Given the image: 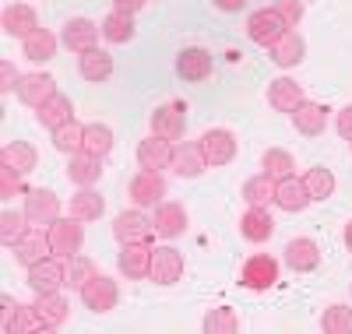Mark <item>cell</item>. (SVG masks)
<instances>
[{
    "instance_id": "cell-1",
    "label": "cell",
    "mask_w": 352,
    "mask_h": 334,
    "mask_svg": "<svg viewBox=\"0 0 352 334\" xmlns=\"http://www.w3.org/2000/svg\"><path fill=\"white\" fill-rule=\"evenodd\" d=\"M50 232V247H53V257H60V260H71L81 254L85 247V225L71 215H60L53 225H46Z\"/></svg>"
},
{
    "instance_id": "cell-2",
    "label": "cell",
    "mask_w": 352,
    "mask_h": 334,
    "mask_svg": "<svg viewBox=\"0 0 352 334\" xmlns=\"http://www.w3.org/2000/svg\"><path fill=\"white\" fill-rule=\"evenodd\" d=\"M152 236H155V219H148L141 208L120 211L113 219V239L120 247H127V243H152Z\"/></svg>"
},
{
    "instance_id": "cell-3",
    "label": "cell",
    "mask_w": 352,
    "mask_h": 334,
    "mask_svg": "<svg viewBox=\"0 0 352 334\" xmlns=\"http://www.w3.org/2000/svg\"><path fill=\"white\" fill-rule=\"evenodd\" d=\"M285 32H289V25L282 21V14H278L275 8H261V11H254V14L247 18V36H250V43H257V46H264V49H272Z\"/></svg>"
},
{
    "instance_id": "cell-4",
    "label": "cell",
    "mask_w": 352,
    "mask_h": 334,
    "mask_svg": "<svg viewBox=\"0 0 352 334\" xmlns=\"http://www.w3.org/2000/svg\"><path fill=\"white\" fill-rule=\"evenodd\" d=\"M25 282H28V289H32V292H60V289L67 285V260H60V257L50 254V257H43L39 264L28 267Z\"/></svg>"
},
{
    "instance_id": "cell-5",
    "label": "cell",
    "mask_w": 352,
    "mask_h": 334,
    "mask_svg": "<svg viewBox=\"0 0 352 334\" xmlns=\"http://www.w3.org/2000/svg\"><path fill=\"white\" fill-rule=\"evenodd\" d=\"M278 271H282V267H278L275 257L254 254V257L243 264V271H240V285L250 289V292H268V289L278 285Z\"/></svg>"
},
{
    "instance_id": "cell-6",
    "label": "cell",
    "mask_w": 352,
    "mask_h": 334,
    "mask_svg": "<svg viewBox=\"0 0 352 334\" xmlns=\"http://www.w3.org/2000/svg\"><path fill=\"white\" fill-rule=\"evenodd\" d=\"M78 296H81V302H85V310H92V313H113L116 302H120V289H116V282L106 278V275L88 278V282L78 289Z\"/></svg>"
},
{
    "instance_id": "cell-7",
    "label": "cell",
    "mask_w": 352,
    "mask_h": 334,
    "mask_svg": "<svg viewBox=\"0 0 352 334\" xmlns=\"http://www.w3.org/2000/svg\"><path fill=\"white\" fill-rule=\"evenodd\" d=\"M25 215H28V222H32V225H53L56 219H60L64 215V211H60V197H56L53 190H46V187H36V190H28L25 194Z\"/></svg>"
},
{
    "instance_id": "cell-8",
    "label": "cell",
    "mask_w": 352,
    "mask_h": 334,
    "mask_svg": "<svg viewBox=\"0 0 352 334\" xmlns=\"http://www.w3.org/2000/svg\"><path fill=\"white\" fill-rule=\"evenodd\" d=\"M169 169L180 176V179H197L204 169H208V159H204L201 141H176V144H173V162H169Z\"/></svg>"
},
{
    "instance_id": "cell-9",
    "label": "cell",
    "mask_w": 352,
    "mask_h": 334,
    "mask_svg": "<svg viewBox=\"0 0 352 334\" xmlns=\"http://www.w3.org/2000/svg\"><path fill=\"white\" fill-rule=\"evenodd\" d=\"M152 254H155L152 243H127V247H120L116 267H120L124 278L141 282V278H148V271H152Z\"/></svg>"
},
{
    "instance_id": "cell-10",
    "label": "cell",
    "mask_w": 352,
    "mask_h": 334,
    "mask_svg": "<svg viewBox=\"0 0 352 334\" xmlns=\"http://www.w3.org/2000/svg\"><path fill=\"white\" fill-rule=\"evenodd\" d=\"M14 260L28 271V267H32V264H39L43 257H50L53 254V247H50V232L43 229V225H28V232L14 243Z\"/></svg>"
},
{
    "instance_id": "cell-11",
    "label": "cell",
    "mask_w": 352,
    "mask_h": 334,
    "mask_svg": "<svg viewBox=\"0 0 352 334\" xmlns=\"http://www.w3.org/2000/svg\"><path fill=\"white\" fill-rule=\"evenodd\" d=\"M187 131V106L184 102H166L152 113V134L155 137H166V141H180Z\"/></svg>"
},
{
    "instance_id": "cell-12",
    "label": "cell",
    "mask_w": 352,
    "mask_h": 334,
    "mask_svg": "<svg viewBox=\"0 0 352 334\" xmlns=\"http://www.w3.org/2000/svg\"><path fill=\"white\" fill-rule=\"evenodd\" d=\"M201 148H204V159H208V166H229L232 159H236V134L226 131V127H212L201 134Z\"/></svg>"
},
{
    "instance_id": "cell-13",
    "label": "cell",
    "mask_w": 352,
    "mask_h": 334,
    "mask_svg": "<svg viewBox=\"0 0 352 334\" xmlns=\"http://www.w3.org/2000/svg\"><path fill=\"white\" fill-rule=\"evenodd\" d=\"M99 32H102V25H96L92 18H71L64 25V32H60V43L71 49V53H88V49H96L99 46Z\"/></svg>"
},
{
    "instance_id": "cell-14",
    "label": "cell",
    "mask_w": 352,
    "mask_h": 334,
    "mask_svg": "<svg viewBox=\"0 0 352 334\" xmlns=\"http://www.w3.org/2000/svg\"><path fill=\"white\" fill-rule=\"evenodd\" d=\"M212 71H215V56L204 46H187L176 56V74L184 81H204V78H212Z\"/></svg>"
},
{
    "instance_id": "cell-15",
    "label": "cell",
    "mask_w": 352,
    "mask_h": 334,
    "mask_svg": "<svg viewBox=\"0 0 352 334\" xmlns=\"http://www.w3.org/2000/svg\"><path fill=\"white\" fill-rule=\"evenodd\" d=\"M131 201L138 204V208H155V204H162V197H166V179H162V172H152V169H141V172H134V179H131Z\"/></svg>"
},
{
    "instance_id": "cell-16",
    "label": "cell",
    "mask_w": 352,
    "mask_h": 334,
    "mask_svg": "<svg viewBox=\"0 0 352 334\" xmlns=\"http://www.w3.org/2000/svg\"><path fill=\"white\" fill-rule=\"evenodd\" d=\"M148 278L155 285H176V282L184 278V254L176 250V247H155Z\"/></svg>"
},
{
    "instance_id": "cell-17",
    "label": "cell",
    "mask_w": 352,
    "mask_h": 334,
    "mask_svg": "<svg viewBox=\"0 0 352 334\" xmlns=\"http://www.w3.org/2000/svg\"><path fill=\"white\" fill-rule=\"evenodd\" d=\"M285 264L296 271V275H307V271H317L320 264V247L310 236H296L285 243Z\"/></svg>"
},
{
    "instance_id": "cell-18",
    "label": "cell",
    "mask_w": 352,
    "mask_h": 334,
    "mask_svg": "<svg viewBox=\"0 0 352 334\" xmlns=\"http://www.w3.org/2000/svg\"><path fill=\"white\" fill-rule=\"evenodd\" d=\"M275 204H278L282 211H289V215H300V211H307L310 194H307L303 176L296 179V172H292V176L278 179V183H275Z\"/></svg>"
},
{
    "instance_id": "cell-19",
    "label": "cell",
    "mask_w": 352,
    "mask_h": 334,
    "mask_svg": "<svg viewBox=\"0 0 352 334\" xmlns=\"http://www.w3.org/2000/svg\"><path fill=\"white\" fill-rule=\"evenodd\" d=\"M169 162H173V141L152 134V137H144V141L138 144V166H141V169L162 172V169H169Z\"/></svg>"
},
{
    "instance_id": "cell-20",
    "label": "cell",
    "mask_w": 352,
    "mask_h": 334,
    "mask_svg": "<svg viewBox=\"0 0 352 334\" xmlns=\"http://www.w3.org/2000/svg\"><path fill=\"white\" fill-rule=\"evenodd\" d=\"M0 25H4V32L14 36V39H28L39 28V18L28 4H8L4 14H0Z\"/></svg>"
},
{
    "instance_id": "cell-21",
    "label": "cell",
    "mask_w": 352,
    "mask_h": 334,
    "mask_svg": "<svg viewBox=\"0 0 352 334\" xmlns=\"http://www.w3.org/2000/svg\"><path fill=\"white\" fill-rule=\"evenodd\" d=\"M36 313L43 317L46 331H56V327H64L67 317H71V307H67V299L60 292H36Z\"/></svg>"
},
{
    "instance_id": "cell-22",
    "label": "cell",
    "mask_w": 352,
    "mask_h": 334,
    "mask_svg": "<svg viewBox=\"0 0 352 334\" xmlns=\"http://www.w3.org/2000/svg\"><path fill=\"white\" fill-rule=\"evenodd\" d=\"M303 102V85H296L292 78H275L268 81V106L278 113H296V106Z\"/></svg>"
},
{
    "instance_id": "cell-23",
    "label": "cell",
    "mask_w": 352,
    "mask_h": 334,
    "mask_svg": "<svg viewBox=\"0 0 352 334\" xmlns=\"http://www.w3.org/2000/svg\"><path fill=\"white\" fill-rule=\"evenodd\" d=\"M240 236L247 243H268L275 236V219L268 215V208H247L240 219Z\"/></svg>"
},
{
    "instance_id": "cell-24",
    "label": "cell",
    "mask_w": 352,
    "mask_h": 334,
    "mask_svg": "<svg viewBox=\"0 0 352 334\" xmlns=\"http://www.w3.org/2000/svg\"><path fill=\"white\" fill-rule=\"evenodd\" d=\"M303 56H307V39L296 32V28H289V32L272 46V60L282 67V71H289V67H300L303 64Z\"/></svg>"
},
{
    "instance_id": "cell-25",
    "label": "cell",
    "mask_w": 352,
    "mask_h": 334,
    "mask_svg": "<svg viewBox=\"0 0 352 334\" xmlns=\"http://www.w3.org/2000/svg\"><path fill=\"white\" fill-rule=\"evenodd\" d=\"M292 124H296V131H300L303 137H317V134H324V127H328V106L303 99V102L296 106V113H292Z\"/></svg>"
},
{
    "instance_id": "cell-26",
    "label": "cell",
    "mask_w": 352,
    "mask_h": 334,
    "mask_svg": "<svg viewBox=\"0 0 352 334\" xmlns=\"http://www.w3.org/2000/svg\"><path fill=\"white\" fill-rule=\"evenodd\" d=\"M56 92V81L50 78V74H21V81H18V99L25 102V106H32V109H39L50 96Z\"/></svg>"
},
{
    "instance_id": "cell-27",
    "label": "cell",
    "mask_w": 352,
    "mask_h": 334,
    "mask_svg": "<svg viewBox=\"0 0 352 334\" xmlns=\"http://www.w3.org/2000/svg\"><path fill=\"white\" fill-rule=\"evenodd\" d=\"M36 120H39L46 131H56V127H64V124H71V120H74V106H71V99H67L64 92H53V96L36 109Z\"/></svg>"
},
{
    "instance_id": "cell-28",
    "label": "cell",
    "mask_w": 352,
    "mask_h": 334,
    "mask_svg": "<svg viewBox=\"0 0 352 334\" xmlns=\"http://www.w3.org/2000/svg\"><path fill=\"white\" fill-rule=\"evenodd\" d=\"M102 211H106V201L96 187H78V194L71 197L67 215L78 219V222H96V219H102Z\"/></svg>"
},
{
    "instance_id": "cell-29",
    "label": "cell",
    "mask_w": 352,
    "mask_h": 334,
    "mask_svg": "<svg viewBox=\"0 0 352 334\" xmlns=\"http://www.w3.org/2000/svg\"><path fill=\"white\" fill-rule=\"evenodd\" d=\"M184 229H187V211H184V204H173V201L155 204V232H159L162 239L184 236Z\"/></svg>"
},
{
    "instance_id": "cell-30",
    "label": "cell",
    "mask_w": 352,
    "mask_h": 334,
    "mask_svg": "<svg viewBox=\"0 0 352 334\" xmlns=\"http://www.w3.org/2000/svg\"><path fill=\"white\" fill-rule=\"evenodd\" d=\"M99 176H102V159L85 155V151L71 155V162H67V179H71L74 187H96Z\"/></svg>"
},
{
    "instance_id": "cell-31",
    "label": "cell",
    "mask_w": 352,
    "mask_h": 334,
    "mask_svg": "<svg viewBox=\"0 0 352 334\" xmlns=\"http://www.w3.org/2000/svg\"><path fill=\"white\" fill-rule=\"evenodd\" d=\"M36 162H39V151L28 141H8L4 148H0V166H11V169H18L25 176L36 169Z\"/></svg>"
},
{
    "instance_id": "cell-32",
    "label": "cell",
    "mask_w": 352,
    "mask_h": 334,
    "mask_svg": "<svg viewBox=\"0 0 352 334\" xmlns=\"http://www.w3.org/2000/svg\"><path fill=\"white\" fill-rule=\"evenodd\" d=\"M78 71H81V78L85 81H92V85H99V81H106V78H113V56L106 53V49H88V53H81L78 56Z\"/></svg>"
},
{
    "instance_id": "cell-33",
    "label": "cell",
    "mask_w": 352,
    "mask_h": 334,
    "mask_svg": "<svg viewBox=\"0 0 352 334\" xmlns=\"http://www.w3.org/2000/svg\"><path fill=\"white\" fill-rule=\"evenodd\" d=\"M56 46H60V39H56L50 28H36L28 39H21V53L28 60H36V64H46V60L56 56Z\"/></svg>"
},
{
    "instance_id": "cell-34",
    "label": "cell",
    "mask_w": 352,
    "mask_h": 334,
    "mask_svg": "<svg viewBox=\"0 0 352 334\" xmlns=\"http://www.w3.org/2000/svg\"><path fill=\"white\" fill-rule=\"evenodd\" d=\"M243 201H247V208H268V204H275V179L268 172L250 176L243 183Z\"/></svg>"
},
{
    "instance_id": "cell-35",
    "label": "cell",
    "mask_w": 352,
    "mask_h": 334,
    "mask_svg": "<svg viewBox=\"0 0 352 334\" xmlns=\"http://www.w3.org/2000/svg\"><path fill=\"white\" fill-rule=\"evenodd\" d=\"M116 137L106 124H85V141H81V151L85 155H96V159H106L113 151Z\"/></svg>"
},
{
    "instance_id": "cell-36",
    "label": "cell",
    "mask_w": 352,
    "mask_h": 334,
    "mask_svg": "<svg viewBox=\"0 0 352 334\" xmlns=\"http://www.w3.org/2000/svg\"><path fill=\"white\" fill-rule=\"evenodd\" d=\"M138 36V28H134V18L131 14H106L102 18V39L113 43V46H127L131 39Z\"/></svg>"
},
{
    "instance_id": "cell-37",
    "label": "cell",
    "mask_w": 352,
    "mask_h": 334,
    "mask_svg": "<svg viewBox=\"0 0 352 334\" xmlns=\"http://www.w3.org/2000/svg\"><path fill=\"white\" fill-rule=\"evenodd\" d=\"M201 331L204 334H236L240 331V317H236V310H229V307H215V310L204 313Z\"/></svg>"
},
{
    "instance_id": "cell-38",
    "label": "cell",
    "mask_w": 352,
    "mask_h": 334,
    "mask_svg": "<svg viewBox=\"0 0 352 334\" xmlns=\"http://www.w3.org/2000/svg\"><path fill=\"white\" fill-rule=\"evenodd\" d=\"M303 183H307L310 201H328V197L335 194V172L324 169V166H314V169H307Z\"/></svg>"
},
{
    "instance_id": "cell-39",
    "label": "cell",
    "mask_w": 352,
    "mask_h": 334,
    "mask_svg": "<svg viewBox=\"0 0 352 334\" xmlns=\"http://www.w3.org/2000/svg\"><path fill=\"white\" fill-rule=\"evenodd\" d=\"M28 215L25 211H14V208H4V215H0V243L4 247H14V243L28 232Z\"/></svg>"
},
{
    "instance_id": "cell-40",
    "label": "cell",
    "mask_w": 352,
    "mask_h": 334,
    "mask_svg": "<svg viewBox=\"0 0 352 334\" xmlns=\"http://www.w3.org/2000/svg\"><path fill=\"white\" fill-rule=\"evenodd\" d=\"M261 169L268 172L275 183L278 179H285V176H292V169H296V162H292V155L285 148H268L264 151V159H261Z\"/></svg>"
},
{
    "instance_id": "cell-41",
    "label": "cell",
    "mask_w": 352,
    "mask_h": 334,
    "mask_svg": "<svg viewBox=\"0 0 352 334\" xmlns=\"http://www.w3.org/2000/svg\"><path fill=\"white\" fill-rule=\"evenodd\" d=\"M320 331L324 334H352V307H345V302L328 307L324 317H320Z\"/></svg>"
},
{
    "instance_id": "cell-42",
    "label": "cell",
    "mask_w": 352,
    "mask_h": 334,
    "mask_svg": "<svg viewBox=\"0 0 352 334\" xmlns=\"http://www.w3.org/2000/svg\"><path fill=\"white\" fill-rule=\"evenodd\" d=\"M81 141H85V127L74 124V120L53 131V148L64 151V155H78V151H81Z\"/></svg>"
},
{
    "instance_id": "cell-43",
    "label": "cell",
    "mask_w": 352,
    "mask_h": 334,
    "mask_svg": "<svg viewBox=\"0 0 352 334\" xmlns=\"http://www.w3.org/2000/svg\"><path fill=\"white\" fill-rule=\"evenodd\" d=\"M4 331L8 334H36V331H46V324L36 313V307H21V302H18V310H14V317H11V324Z\"/></svg>"
},
{
    "instance_id": "cell-44",
    "label": "cell",
    "mask_w": 352,
    "mask_h": 334,
    "mask_svg": "<svg viewBox=\"0 0 352 334\" xmlns=\"http://www.w3.org/2000/svg\"><path fill=\"white\" fill-rule=\"evenodd\" d=\"M96 275H99V271H96V264L88 260V257L78 254V257L67 260V285H71V289H81L88 278H96Z\"/></svg>"
},
{
    "instance_id": "cell-45",
    "label": "cell",
    "mask_w": 352,
    "mask_h": 334,
    "mask_svg": "<svg viewBox=\"0 0 352 334\" xmlns=\"http://www.w3.org/2000/svg\"><path fill=\"white\" fill-rule=\"evenodd\" d=\"M25 172H18V169H11V166H0V197H21V194H28L25 190Z\"/></svg>"
},
{
    "instance_id": "cell-46",
    "label": "cell",
    "mask_w": 352,
    "mask_h": 334,
    "mask_svg": "<svg viewBox=\"0 0 352 334\" xmlns=\"http://www.w3.org/2000/svg\"><path fill=\"white\" fill-rule=\"evenodd\" d=\"M275 11L282 14V21H285L289 28H296V25L303 21V14H307L303 0H278V4H275Z\"/></svg>"
},
{
    "instance_id": "cell-47",
    "label": "cell",
    "mask_w": 352,
    "mask_h": 334,
    "mask_svg": "<svg viewBox=\"0 0 352 334\" xmlns=\"http://www.w3.org/2000/svg\"><path fill=\"white\" fill-rule=\"evenodd\" d=\"M18 81H21V74L14 71L11 60H0V92H4V96L18 92Z\"/></svg>"
},
{
    "instance_id": "cell-48",
    "label": "cell",
    "mask_w": 352,
    "mask_h": 334,
    "mask_svg": "<svg viewBox=\"0 0 352 334\" xmlns=\"http://www.w3.org/2000/svg\"><path fill=\"white\" fill-rule=\"evenodd\" d=\"M335 131H338L342 141H352V102L338 109V116H335Z\"/></svg>"
},
{
    "instance_id": "cell-49",
    "label": "cell",
    "mask_w": 352,
    "mask_h": 334,
    "mask_svg": "<svg viewBox=\"0 0 352 334\" xmlns=\"http://www.w3.org/2000/svg\"><path fill=\"white\" fill-rule=\"evenodd\" d=\"M144 4H148V0H113V11H116V14H131V18H134Z\"/></svg>"
},
{
    "instance_id": "cell-50",
    "label": "cell",
    "mask_w": 352,
    "mask_h": 334,
    "mask_svg": "<svg viewBox=\"0 0 352 334\" xmlns=\"http://www.w3.org/2000/svg\"><path fill=\"white\" fill-rule=\"evenodd\" d=\"M212 4H215L222 14H236V11L247 8V0H212Z\"/></svg>"
},
{
    "instance_id": "cell-51",
    "label": "cell",
    "mask_w": 352,
    "mask_h": 334,
    "mask_svg": "<svg viewBox=\"0 0 352 334\" xmlns=\"http://www.w3.org/2000/svg\"><path fill=\"white\" fill-rule=\"evenodd\" d=\"M14 310H18V302H14L11 296H4V317H0V327H8V324H11Z\"/></svg>"
},
{
    "instance_id": "cell-52",
    "label": "cell",
    "mask_w": 352,
    "mask_h": 334,
    "mask_svg": "<svg viewBox=\"0 0 352 334\" xmlns=\"http://www.w3.org/2000/svg\"><path fill=\"white\" fill-rule=\"evenodd\" d=\"M345 247H349V254H352V219L345 222Z\"/></svg>"
},
{
    "instance_id": "cell-53",
    "label": "cell",
    "mask_w": 352,
    "mask_h": 334,
    "mask_svg": "<svg viewBox=\"0 0 352 334\" xmlns=\"http://www.w3.org/2000/svg\"><path fill=\"white\" fill-rule=\"evenodd\" d=\"M349 144H352V141H349Z\"/></svg>"
}]
</instances>
